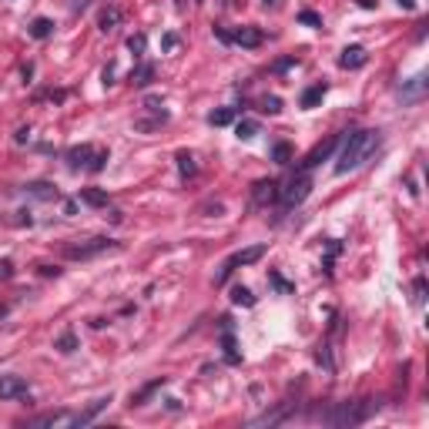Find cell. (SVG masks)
I'll return each instance as SVG.
<instances>
[{
    "instance_id": "3957f363",
    "label": "cell",
    "mask_w": 429,
    "mask_h": 429,
    "mask_svg": "<svg viewBox=\"0 0 429 429\" xmlns=\"http://www.w3.org/2000/svg\"><path fill=\"white\" fill-rule=\"evenodd\" d=\"M262 255H265V245H251V248H245V251H235V255H228V259L221 262L218 275H215V285H225L238 265H251V262H259Z\"/></svg>"
},
{
    "instance_id": "277c9868",
    "label": "cell",
    "mask_w": 429,
    "mask_h": 429,
    "mask_svg": "<svg viewBox=\"0 0 429 429\" xmlns=\"http://www.w3.org/2000/svg\"><path fill=\"white\" fill-rule=\"evenodd\" d=\"M308 191H312V178H308V171H295V178H292L285 188H278V202H282L285 208H292V205H302V202H305Z\"/></svg>"
},
{
    "instance_id": "7a4b0ae2",
    "label": "cell",
    "mask_w": 429,
    "mask_h": 429,
    "mask_svg": "<svg viewBox=\"0 0 429 429\" xmlns=\"http://www.w3.org/2000/svg\"><path fill=\"white\" fill-rule=\"evenodd\" d=\"M373 413H376L373 399H352V403H335L332 409L319 413V419L329 422V426H359V422H365Z\"/></svg>"
},
{
    "instance_id": "6da1fadb",
    "label": "cell",
    "mask_w": 429,
    "mask_h": 429,
    "mask_svg": "<svg viewBox=\"0 0 429 429\" xmlns=\"http://www.w3.org/2000/svg\"><path fill=\"white\" fill-rule=\"evenodd\" d=\"M382 145V134L379 131H352L346 141H342V151H339V161H335V175H349V171L362 168Z\"/></svg>"
},
{
    "instance_id": "f35d334b",
    "label": "cell",
    "mask_w": 429,
    "mask_h": 429,
    "mask_svg": "<svg viewBox=\"0 0 429 429\" xmlns=\"http://www.w3.org/2000/svg\"><path fill=\"white\" fill-rule=\"evenodd\" d=\"M14 141H17V145H27V141H31V128H20L14 134Z\"/></svg>"
},
{
    "instance_id": "ba28073f",
    "label": "cell",
    "mask_w": 429,
    "mask_h": 429,
    "mask_svg": "<svg viewBox=\"0 0 429 429\" xmlns=\"http://www.w3.org/2000/svg\"><path fill=\"white\" fill-rule=\"evenodd\" d=\"M251 202H255V205H272V202H278V181H272V178L255 181V185H251Z\"/></svg>"
},
{
    "instance_id": "836d02e7",
    "label": "cell",
    "mask_w": 429,
    "mask_h": 429,
    "mask_svg": "<svg viewBox=\"0 0 429 429\" xmlns=\"http://www.w3.org/2000/svg\"><path fill=\"white\" fill-rule=\"evenodd\" d=\"M178 44H181V37H178V34H175V31H168V34H164V37H161V50H175V47H178Z\"/></svg>"
},
{
    "instance_id": "e0dca14e",
    "label": "cell",
    "mask_w": 429,
    "mask_h": 429,
    "mask_svg": "<svg viewBox=\"0 0 429 429\" xmlns=\"http://www.w3.org/2000/svg\"><path fill=\"white\" fill-rule=\"evenodd\" d=\"M27 34H31L34 41H47L50 34H54V20H50V17H37V20H31Z\"/></svg>"
},
{
    "instance_id": "9a60e30c",
    "label": "cell",
    "mask_w": 429,
    "mask_h": 429,
    "mask_svg": "<svg viewBox=\"0 0 429 429\" xmlns=\"http://www.w3.org/2000/svg\"><path fill=\"white\" fill-rule=\"evenodd\" d=\"M426 94V74H419V77H413V81L406 84L403 91H399V97H403L406 104H409V101H419V97Z\"/></svg>"
},
{
    "instance_id": "d6a6232c",
    "label": "cell",
    "mask_w": 429,
    "mask_h": 429,
    "mask_svg": "<svg viewBox=\"0 0 429 429\" xmlns=\"http://www.w3.org/2000/svg\"><path fill=\"white\" fill-rule=\"evenodd\" d=\"M268 282L275 285V289H278V292H292V289H295V285H292V282H285V278H282V275H278V272H268Z\"/></svg>"
},
{
    "instance_id": "4fadbf2b",
    "label": "cell",
    "mask_w": 429,
    "mask_h": 429,
    "mask_svg": "<svg viewBox=\"0 0 429 429\" xmlns=\"http://www.w3.org/2000/svg\"><path fill=\"white\" fill-rule=\"evenodd\" d=\"M64 158H67V164H71V168H88L91 158H94V148H91V145H77V148H71Z\"/></svg>"
},
{
    "instance_id": "ab89813d",
    "label": "cell",
    "mask_w": 429,
    "mask_h": 429,
    "mask_svg": "<svg viewBox=\"0 0 429 429\" xmlns=\"http://www.w3.org/2000/svg\"><path fill=\"white\" fill-rule=\"evenodd\" d=\"M41 275H61V268H54V265H41Z\"/></svg>"
},
{
    "instance_id": "83f0119b",
    "label": "cell",
    "mask_w": 429,
    "mask_h": 429,
    "mask_svg": "<svg viewBox=\"0 0 429 429\" xmlns=\"http://www.w3.org/2000/svg\"><path fill=\"white\" fill-rule=\"evenodd\" d=\"M54 349H61V352H74V349H77V335H74V332L57 335V339H54Z\"/></svg>"
},
{
    "instance_id": "4316f807",
    "label": "cell",
    "mask_w": 429,
    "mask_h": 429,
    "mask_svg": "<svg viewBox=\"0 0 429 429\" xmlns=\"http://www.w3.org/2000/svg\"><path fill=\"white\" fill-rule=\"evenodd\" d=\"M272 161H275V164H289L292 161V148L285 145V141H278V145L272 148Z\"/></svg>"
},
{
    "instance_id": "60d3db41",
    "label": "cell",
    "mask_w": 429,
    "mask_h": 429,
    "mask_svg": "<svg viewBox=\"0 0 429 429\" xmlns=\"http://www.w3.org/2000/svg\"><path fill=\"white\" fill-rule=\"evenodd\" d=\"M376 4H379V0H359V7H362V10H373Z\"/></svg>"
},
{
    "instance_id": "44dd1931",
    "label": "cell",
    "mask_w": 429,
    "mask_h": 429,
    "mask_svg": "<svg viewBox=\"0 0 429 429\" xmlns=\"http://www.w3.org/2000/svg\"><path fill=\"white\" fill-rule=\"evenodd\" d=\"M134 88H148V84L154 81V64H138L134 71H131V77H128Z\"/></svg>"
},
{
    "instance_id": "30bf717a",
    "label": "cell",
    "mask_w": 429,
    "mask_h": 429,
    "mask_svg": "<svg viewBox=\"0 0 429 429\" xmlns=\"http://www.w3.org/2000/svg\"><path fill=\"white\" fill-rule=\"evenodd\" d=\"M365 64H369V54L362 47H346L339 57V67H346V71H356V67H365Z\"/></svg>"
},
{
    "instance_id": "7402d4cb",
    "label": "cell",
    "mask_w": 429,
    "mask_h": 429,
    "mask_svg": "<svg viewBox=\"0 0 429 429\" xmlns=\"http://www.w3.org/2000/svg\"><path fill=\"white\" fill-rule=\"evenodd\" d=\"M235 121V107H218V111L208 114V124L211 128H225V124Z\"/></svg>"
},
{
    "instance_id": "8d00e7d4",
    "label": "cell",
    "mask_w": 429,
    "mask_h": 429,
    "mask_svg": "<svg viewBox=\"0 0 429 429\" xmlns=\"http://www.w3.org/2000/svg\"><path fill=\"white\" fill-rule=\"evenodd\" d=\"M0 278H4V282H7V278H14V262H0Z\"/></svg>"
},
{
    "instance_id": "d4e9b609",
    "label": "cell",
    "mask_w": 429,
    "mask_h": 429,
    "mask_svg": "<svg viewBox=\"0 0 429 429\" xmlns=\"http://www.w3.org/2000/svg\"><path fill=\"white\" fill-rule=\"evenodd\" d=\"M259 111H262V114H278V111H282V97L265 94V97L259 101Z\"/></svg>"
},
{
    "instance_id": "f1b7e54d",
    "label": "cell",
    "mask_w": 429,
    "mask_h": 429,
    "mask_svg": "<svg viewBox=\"0 0 429 429\" xmlns=\"http://www.w3.org/2000/svg\"><path fill=\"white\" fill-rule=\"evenodd\" d=\"M235 134H238L242 141H248V138H255V134H259V124H255V121H238V124H235Z\"/></svg>"
},
{
    "instance_id": "8992f818",
    "label": "cell",
    "mask_w": 429,
    "mask_h": 429,
    "mask_svg": "<svg viewBox=\"0 0 429 429\" xmlns=\"http://www.w3.org/2000/svg\"><path fill=\"white\" fill-rule=\"evenodd\" d=\"M215 37L221 44H242V47H262L265 34L259 27H238V31H225V27H215Z\"/></svg>"
},
{
    "instance_id": "2e32d148",
    "label": "cell",
    "mask_w": 429,
    "mask_h": 429,
    "mask_svg": "<svg viewBox=\"0 0 429 429\" xmlns=\"http://www.w3.org/2000/svg\"><path fill=\"white\" fill-rule=\"evenodd\" d=\"M164 382H168V379H164V376H161V379H151V382H148V386H141L138 392H131V406H145L148 399H151L154 392H158V389L164 386Z\"/></svg>"
},
{
    "instance_id": "ac0fdd59",
    "label": "cell",
    "mask_w": 429,
    "mask_h": 429,
    "mask_svg": "<svg viewBox=\"0 0 429 429\" xmlns=\"http://www.w3.org/2000/svg\"><path fill=\"white\" fill-rule=\"evenodd\" d=\"M81 202L84 205H91V208H107V191L104 188H81Z\"/></svg>"
},
{
    "instance_id": "8fae6325",
    "label": "cell",
    "mask_w": 429,
    "mask_h": 429,
    "mask_svg": "<svg viewBox=\"0 0 429 429\" xmlns=\"http://www.w3.org/2000/svg\"><path fill=\"white\" fill-rule=\"evenodd\" d=\"M107 403H111V396H104V399H94V403L88 406V409H84V413H77V416H71V426H88L91 419H94L97 413H101V409H107Z\"/></svg>"
},
{
    "instance_id": "7c38bea8",
    "label": "cell",
    "mask_w": 429,
    "mask_h": 429,
    "mask_svg": "<svg viewBox=\"0 0 429 429\" xmlns=\"http://www.w3.org/2000/svg\"><path fill=\"white\" fill-rule=\"evenodd\" d=\"M325 91H329V84H325V81H316L312 88L302 91L299 104H302V107H319V104H322V97H325Z\"/></svg>"
},
{
    "instance_id": "b9f144b4",
    "label": "cell",
    "mask_w": 429,
    "mask_h": 429,
    "mask_svg": "<svg viewBox=\"0 0 429 429\" xmlns=\"http://www.w3.org/2000/svg\"><path fill=\"white\" fill-rule=\"evenodd\" d=\"M111 77H114V64H107L104 67V84H111Z\"/></svg>"
},
{
    "instance_id": "f6af8a7d",
    "label": "cell",
    "mask_w": 429,
    "mask_h": 429,
    "mask_svg": "<svg viewBox=\"0 0 429 429\" xmlns=\"http://www.w3.org/2000/svg\"><path fill=\"white\" fill-rule=\"evenodd\" d=\"M0 221H4V218H0Z\"/></svg>"
},
{
    "instance_id": "74e56055",
    "label": "cell",
    "mask_w": 429,
    "mask_h": 429,
    "mask_svg": "<svg viewBox=\"0 0 429 429\" xmlns=\"http://www.w3.org/2000/svg\"><path fill=\"white\" fill-rule=\"evenodd\" d=\"M413 289H416V302H422V299H426V278H416V285H413Z\"/></svg>"
},
{
    "instance_id": "52a82bcc",
    "label": "cell",
    "mask_w": 429,
    "mask_h": 429,
    "mask_svg": "<svg viewBox=\"0 0 429 429\" xmlns=\"http://www.w3.org/2000/svg\"><path fill=\"white\" fill-rule=\"evenodd\" d=\"M107 248H114V242L111 238H88V242H81V245H67L64 248V259H94V255H101V251H107Z\"/></svg>"
},
{
    "instance_id": "7bdbcfd3",
    "label": "cell",
    "mask_w": 429,
    "mask_h": 429,
    "mask_svg": "<svg viewBox=\"0 0 429 429\" xmlns=\"http://www.w3.org/2000/svg\"><path fill=\"white\" fill-rule=\"evenodd\" d=\"M399 7H403V10H416V0H399Z\"/></svg>"
},
{
    "instance_id": "9c48e42d",
    "label": "cell",
    "mask_w": 429,
    "mask_h": 429,
    "mask_svg": "<svg viewBox=\"0 0 429 429\" xmlns=\"http://www.w3.org/2000/svg\"><path fill=\"white\" fill-rule=\"evenodd\" d=\"M17 396H31L27 382L20 376H0V399H17Z\"/></svg>"
},
{
    "instance_id": "1f68e13d",
    "label": "cell",
    "mask_w": 429,
    "mask_h": 429,
    "mask_svg": "<svg viewBox=\"0 0 429 429\" xmlns=\"http://www.w3.org/2000/svg\"><path fill=\"white\" fill-rule=\"evenodd\" d=\"M299 24H305V27H322V17H319L316 10H299Z\"/></svg>"
},
{
    "instance_id": "d590c367",
    "label": "cell",
    "mask_w": 429,
    "mask_h": 429,
    "mask_svg": "<svg viewBox=\"0 0 429 429\" xmlns=\"http://www.w3.org/2000/svg\"><path fill=\"white\" fill-rule=\"evenodd\" d=\"M202 211H205V215H221L225 205H221V202H208V205H202Z\"/></svg>"
},
{
    "instance_id": "f546056e",
    "label": "cell",
    "mask_w": 429,
    "mask_h": 429,
    "mask_svg": "<svg viewBox=\"0 0 429 429\" xmlns=\"http://www.w3.org/2000/svg\"><path fill=\"white\" fill-rule=\"evenodd\" d=\"M145 47H148L145 34H131V37H128V50H131V54H145Z\"/></svg>"
},
{
    "instance_id": "cb8c5ba5",
    "label": "cell",
    "mask_w": 429,
    "mask_h": 429,
    "mask_svg": "<svg viewBox=\"0 0 429 429\" xmlns=\"http://www.w3.org/2000/svg\"><path fill=\"white\" fill-rule=\"evenodd\" d=\"M175 161H178V171L181 175H185V178H191V175H198V164H194V158L188 151H178V158H175Z\"/></svg>"
},
{
    "instance_id": "484cf974",
    "label": "cell",
    "mask_w": 429,
    "mask_h": 429,
    "mask_svg": "<svg viewBox=\"0 0 429 429\" xmlns=\"http://www.w3.org/2000/svg\"><path fill=\"white\" fill-rule=\"evenodd\" d=\"M232 302H235V305L251 308V305H255V295H251L248 289H242V285H235V289H232Z\"/></svg>"
},
{
    "instance_id": "ffe728a7",
    "label": "cell",
    "mask_w": 429,
    "mask_h": 429,
    "mask_svg": "<svg viewBox=\"0 0 429 429\" xmlns=\"http://www.w3.org/2000/svg\"><path fill=\"white\" fill-rule=\"evenodd\" d=\"M24 191L34 194V198H41V202H54V198H57V188L50 185V181H31Z\"/></svg>"
},
{
    "instance_id": "5b68a950",
    "label": "cell",
    "mask_w": 429,
    "mask_h": 429,
    "mask_svg": "<svg viewBox=\"0 0 429 429\" xmlns=\"http://www.w3.org/2000/svg\"><path fill=\"white\" fill-rule=\"evenodd\" d=\"M339 145H342V134H329V138H325V141H319V145L312 148V151H308L305 158H302L295 171H312V168H319L322 161H329V158H332Z\"/></svg>"
},
{
    "instance_id": "e575fe53",
    "label": "cell",
    "mask_w": 429,
    "mask_h": 429,
    "mask_svg": "<svg viewBox=\"0 0 429 429\" xmlns=\"http://www.w3.org/2000/svg\"><path fill=\"white\" fill-rule=\"evenodd\" d=\"M289 67H295V54H292V57H282V61H275V64H272V71L282 74V71H289Z\"/></svg>"
},
{
    "instance_id": "603a6c76",
    "label": "cell",
    "mask_w": 429,
    "mask_h": 429,
    "mask_svg": "<svg viewBox=\"0 0 429 429\" xmlns=\"http://www.w3.org/2000/svg\"><path fill=\"white\" fill-rule=\"evenodd\" d=\"M221 349H225L228 365H238V362H242V356L235 352V335H232V329H225V335H221Z\"/></svg>"
},
{
    "instance_id": "4dcf8cb0",
    "label": "cell",
    "mask_w": 429,
    "mask_h": 429,
    "mask_svg": "<svg viewBox=\"0 0 429 429\" xmlns=\"http://www.w3.org/2000/svg\"><path fill=\"white\" fill-rule=\"evenodd\" d=\"M107 161H111V154H107V151H94V158H91L88 171H94V175H97V171H104V164H107Z\"/></svg>"
},
{
    "instance_id": "d6986e66",
    "label": "cell",
    "mask_w": 429,
    "mask_h": 429,
    "mask_svg": "<svg viewBox=\"0 0 429 429\" xmlns=\"http://www.w3.org/2000/svg\"><path fill=\"white\" fill-rule=\"evenodd\" d=\"M71 419V413H41V416H34V419L20 422L24 429H34V426H54V422H67Z\"/></svg>"
},
{
    "instance_id": "5bb4252c",
    "label": "cell",
    "mask_w": 429,
    "mask_h": 429,
    "mask_svg": "<svg viewBox=\"0 0 429 429\" xmlns=\"http://www.w3.org/2000/svg\"><path fill=\"white\" fill-rule=\"evenodd\" d=\"M121 20H124V10L121 7H104V10H101V17H97V27H101L104 34H111Z\"/></svg>"
},
{
    "instance_id": "ee69618b",
    "label": "cell",
    "mask_w": 429,
    "mask_h": 429,
    "mask_svg": "<svg viewBox=\"0 0 429 429\" xmlns=\"http://www.w3.org/2000/svg\"><path fill=\"white\" fill-rule=\"evenodd\" d=\"M262 4H265V7H268V4H272V0H262Z\"/></svg>"
}]
</instances>
